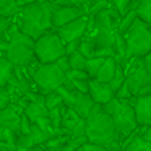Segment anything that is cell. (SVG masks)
<instances>
[{"mask_svg": "<svg viewBox=\"0 0 151 151\" xmlns=\"http://www.w3.org/2000/svg\"><path fill=\"white\" fill-rule=\"evenodd\" d=\"M86 137L88 141L107 148L109 151H117L120 148V138L115 130L112 115L106 114L102 104L96 102L86 117Z\"/></svg>", "mask_w": 151, "mask_h": 151, "instance_id": "6da1fadb", "label": "cell"}, {"mask_svg": "<svg viewBox=\"0 0 151 151\" xmlns=\"http://www.w3.org/2000/svg\"><path fill=\"white\" fill-rule=\"evenodd\" d=\"M54 10L55 4L52 0H36L20 10V29L29 34L33 39H39L44 33L54 28Z\"/></svg>", "mask_w": 151, "mask_h": 151, "instance_id": "7a4b0ae2", "label": "cell"}, {"mask_svg": "<svg viewBox=\"0 0 151 151\" xmlns=\"http://www.w3.org/2000/svg\"><path fill=\"white\" fill-rule=\"evenodd\" d=\"M10 46H8L7 52L4 55H7L18 68H24V67H29L34 63L36 59V39L29 36V34L23 33L21 29H18L17 33H13L10 37Z\"/></svg>", "mask_w": 151, "mask_h": 151, "instance_id": "3957f363", "label": "cell"}, {"mask_svg": "<svg viewBox=\"0 0 151 151\" xmlns=\"http://www.w3.org/2000/svg\"><path fill=\"white\" fill-rule=\"evenodd\" d=\"M127 41V59L145 57L151 52V28L146 21L137 18L132 28L125 33Z\"/></svg>", "mask_w": 151, "mask_h": 151, "instance_id": "277c9868", "label": "cell"}, {"mask_svg": "<svg viewBox=\"0 0 151 151\" xmlns=\"http://www.w3.org/2000/svg\"><path fill=\"white\" fill-rule=\"evenodd\" d=\"M36 59L41 63H52L57 62L62 55L67 54V47L63 39L59 36V33L55 31V28L49 29L47 33H44L39 39H36Z\"/></svg>", "mask_w": 151, "mask_h": 151, "instance_id": "5b68a950", "label": "cell"}, {"mask_svg": "<svg viewBox=\"0 0 151 151\" xmlns=\"http://www.w3.org/2000/svg\"><path fill=\"white\" fill-rule=\"evenodd\" d=\"M33 81L36 85L37 91L46 94V93L55 91L57 88L65 85L68 81V78H67V73L57 65V62H52V63H39L33 75Z\"/></svg>", "mask_w": 151, "mask_h": 151, "instance_id": "8992f818", "label": "cell"}, {"mask_svg": "<svg viewBox=\"0 0 151 151\" xmlns=\"http://www.w3.org/2000/svg\"><path fill=\"white\" fill-rule=\"evenodd\" d=\"M132 98H133V96H132ZM130 99H122L120 109L112 115L114 124H115V130H117V135H119V138H120V141L140 127L138 119H137V112H135V106Z\"/></svg>", "mask_w": 151, "mask_h": 151, "instance_id": "52a82bcc", "label": "cell"}, {"mask_svg": "<svg viewBox=\"0 0 151 151\" xmlns=\"http://www.w3.org/2000/svg\"><path fill=\"white\" fill-rule=\"evenodd\" d=\"M55 31L59 33V36L63 39V42H70L75 39H83L88 33V15L81 18L70 21V23L63 24V26L55 28Z\"/></svg>", "mask_w": 151, "mask_h": 151, "instance_id": "ba28073f", "label": "cell"}, {"mask_svg": "<svg viewBox=\"0 0 151 151\" xmlns=\"http://www.w3.org/2000/svg\"><path fill=\"white\" fill-rule=\"evenodd\" d=\"M86 15H88V7H83V5H60V7H55L52 18L54 28L63 26V24L76 20V18L86 17Z\"/></svg>", "mask_w": 151, "mask_h": 151, "instance_id": "9c48e42d", "label": "cell"}, {"mask_svg": "<svg viewBox=\"0 0 151 151\" xmlns=\"http://www.w3.org/2000/svg\"><path fill=\"white\" fill-rule=\"evenodd\" d=\"M24 109L17 102H12L8 107L2 109L0 112V127H7L15 130L18 135L21 133V117Z\"/></svg>", "mask_w": 151, "mask_h": 151, "instance_id": "30bf717a", "label": "cell"}, {"mask_svg": "<svg viewBox=\"0 0 151 151\" xmlns=\"http://www.w3.org/2000/svg\"><path fill=\"white\" fill-rule=\"evenodd\" d=\"M89 96L98 104H106L107 101L115 98V91L111 88L109 83L99 81L98 78H91L89 80Z\"/></svg>", "mask_w": 151, "mask_h": 151, "instance_id": "8fae6325", "label": "cell"}, {"mask_svg": "<svg viewBox=\"0 0 151 151\" xmlns=\"http://www.w3.org/2000/svg\"><path fill=\"white\" fill-rule=\"evenodd\" d=\"M135 106L137 119L140 127H148L151 125V94L148 96H133L130 99Z\"/></svg>", "mask_w": 151, "mask_h": 151, "instance_id": "7c38bea8", "label": "cell"}, {"mask_svg": "<svg viewBox=\"0 0 151 151\" xmlns=\"http://www.w3.org/2000/svg\"><path fill=\"white\" fill-rule=\"evenodd\" d=\"M17 68L18 67L7 55H2V60H0V86H7L17 76Z\"/></svg>", "mask_w": 151, "mask_h": 151, "instance_id": "4fadbf2b", "label": "cell"}, {"mask_svg": "<svg viewBox=\"0 0 151 151\" xmlns=\"http://www.w3.org/2000/svg\"><path fill=\"white\" fill-rule=\"evenodd\" d=\"M94 104H96V102H94V99L89 96V93H81V91H80L78 96H76L75 104H73V109H75V111L78 112L83 119H86V117H88V114H89V111L93 109V106H94Z\"/></svg>", "mask_w": 151, "mask_h": 151, "instance_id": "5bb4252c", "label": "cell"}, {"mask_svg": "<svg viewBox=\"0 0 151 151\" xmlns=\"http://www.w3.org/2000/svg\"><path fill=\"white\" fill-rule=\"evenodd\" d=\"M115 33L111 28H98L94 33V41L98 47H114L115 46Z\"/></svg>", "mask_w": 151, "mask_h": 151, "instance_id": "9a60e30c", "label": "cell"}, {"mask_svg": "<svg viewBox=\"0 0 151 151\" xmlns=\"http://www.w3.org/2000/svg\"><path fill=\"white\" fill-rule=\"evenodd\" d=\"M115 72H117V60H115V57H109V59L106 60V63L102 65V68L99 70L96 78H98L99 81L109 83L115 76Z\"/></svg>", "mask_w": 151, "mask_h": 151, "instance_id": "2e32d148", "label": "cell"}, {"mask_svg": "<svg viewBox=\"0 0 151 151\" xmlns=\"http://www.w3.org/2000/svg\"><path fill=\"white\" fill-rule=\"evenodd\" d=\"M31 135H33L34 143H36V145H46L47 141L52 138V132L46 130V128H41L37 124L31 125Z\"/></svg>", "mask_w": 151, "mask_h": 151, "instance_id": "e0dca14e", "label": "cell"}, {"mask_svg": "<svg viewBox=\"0 0 151 151\" xmlns=\"http://www.w3.org/2000/svg\"><path fill=\"white\" fill-rule=\"evenodd\" d=\"M20 10L17 0H0V17H17Z\"/></svg>", "mask_w": 151, "mask_h": 151, "instance_id": "ac0fdd59", "label": "cell"}, {"mask_svg": "<svg viewBox=\"0 0 151 151\" xmlns=\"http://www.w3.org/2000/svg\"><path fill=\"white\" fill-rule=\"evenodd\" d=\"M125 150L127 151H151V141H148L141 133H138L135 135V138L130 141V145Z\"/></svg>", "mask_w": 151, "mask_h": 151, "instance_id": "d6986e66", "label": "cell"}, {"mask_svg": "<svg viewBox=\"0 0 151 151\" xmlns=\"http://www.w3.org/2000/svg\"><path fill=\"white\" fill-rule=\"evenodd\" d=\"M70 135L68 133H63V135H57V137H52L49 141H47L44 146H46L47 151H60L63 146L67 145V141L70 140Z\"/></svg>", "mask_w": 151, "mask_h": 151, "instance_id": "ffe728a7", "label": "cell"}, {"mask_svg": "<svg viewBox=\"0 0 151 151\" xmlns=\"http://www.w3.org/2000/svg\"><path fill=\"white\" fill-rule=\"evenodd\" d=\"M96 49H98V44H96L94 37L93 36H85L81 39V46H80V52L85 54L88 59L96 55Z\"/></svg>", "mask_w": 151, "mask_h": 151, "instance_id": "44dd1931", "label": "cell"}, {"mask_svg": "<svg viewBox=\"0 0 151 151\" xmlns=\"http://www.w3.org/2000/svg\"><path fill=\"white\" fill-rule=\"evenodd\" d=\"M106 57H91L88 59V65H86V70L89 73V78H96L99 73V70L102 68V65L106 63Z\"/></svg>", "mask_w": 151, "mask_h": 151, "instance_id": "7402d4cb", "label": "cell"}, {"mask_svg": "<svg viewBox=\"0 0 151 151\" xmlns=\"http://www.w3.org/2000/svg\"><path fill=\"white\" fill-rule=\"evenodd\" d=\"M137 18H138L137 10H130L127 15H124V17H122L120 24H119L117 33H120V34H124V36H125V33H127V31L132 28V24L135 23V20H137Z\"/></svg>", "mask_w": 151, "mask_h": 151, "instance_id": "603a6c76", "label": "cell"}, {"mask_svg": "<svg viewBox=\"0 0 151 151\" xmlns=\"http://www.w3.org/2000/svg\"><path fill=\"white\" fill-rule=\"evenodd\" d=\"M137 13L138 18H141L151 26V0H140V4L137 7Z\"/></svg>", "mask_w": 151, "mask_h": 151, "instance_id": "cb8c5ba5", "label": "cell"}, {"mask_svg": "<svg viewBox=\"0 0 151 151\" xmlns=\"http://www.w3.org/2000/svg\"><path fill=\"white\" fill-rule=\"evenodd\" d=\"M44 101H46V106H47V109H55V107H59V106H62L63 104V99H62V94H60L59 91H49V93H46L44 94Z\"/></svg>", "mask_w": 151, "mask_h": 151, "instance_id": "d4e9b609", "label": "cell"}, {"mask_svg": "<svg viewBox=\"0 0 151 151\" xmlns=\"http://www.w3.org/2000/svg\"><path fill=\"white\" fill-rule=\"evenodd\" d=\"M70 63H72V68H81V70H86V65H88V57L85 54H81L80 50L70 54Z\"/></svg>", "mask_w": 151, "mask_h": 151, "instance_id": "484cf974", "label": "cell"}, {"mask_svg": "<svg viewBox=\"0 0 151 151\" xmlns=\"http://www.w3.org/2000/svg\"><path fill=\"white\" fill-rule=\"evenodd\" d=\"M111 2H112V5L120 12L122 17L127 15L130 10H135L133 8V0H111Z\"/></svg>", "mask_w": 151, "mask_h": 151, "instance_id": "4316f807", "label": "cell"}, {"mask_svg": "<svg viewBox=\"0 0 151 151\" xmlns=\"http://www.w3.org/2000/svg\"><path fill=\"white\" fill-rule=\"evenodd\" d=\"M120 106H122V99H119L117 96H115L114 99H111V101H107L106 104H102V109H104L106 114L114 115L115 112H117L119 109H120Z\"/></svg>", "mask_w": 151, "mask_h": 151, "instance_id": "83f0119b", "label": "cell"}, {"mask_svg": "<svg viewBox=\"0 0 151 151\" xmlns=\"http://www.w3.org/2000/svg\"><path fill=\"white\" fill-rule=\"evenodd\" d=\"M34 138L31 133H20L17 141V148H33L34 146Z\"/></svg>", "mask_w": 151, "mask_h": 151, "instance_id": "f1b7e54d", "label": "cell"}, {"mask_svg": "<svg viewBox=\"0 0 151 151\" xmlns=\"http://www.w3.org/2000/svg\"><path fill=\"white\" fill-rule=\"evenodd\" d=\"M109 5H111V0H98L88 7V15H98L99 12L106 10Z\"/></svg>", "mask_w": 151, "mask_h": 151, "instance_id": "f546056e", "label": "cell"}, {"mask_svg": "<svg viewBox=\"0 0 151 151\" xmlns=\"http://www.w3.org/2000/svg\"><path fill=\"white\" fill-rule=\"evenodd\" d=\"M67 78L68 80H85L89 78L88 70H81V68H70L67 72Z\"/></svg>", "mask_w": 151, "mask_h": 151, "instance_id": "4dcf8cb0", "label": "cell"}, {"mask_svg": "<svg viewBox=\"0 0 151 151\" xmlns=\"http://www.w3.org/2000/svg\"><path fill=\"white\" fill-rule=\"evenodd\" d=\"M70 137L73 138H81V137H86V119H81L78 124L75 125V128L72 130Z\"/></svg>", "mask_w": 151, "mask_h": 151, "instance_id": "1f68e13d", "label": "cell"}, {"mask_svg": "<svg viewBox=\"0 0 151 151\" xmlns=\"http://www.w3.org/2000/svg\"><path fill=\"white\" fill-rule=\"evenodd\" d=\"M10 102H13V96L10 94V91L5 86H2V93H0V109L8 107Z\"/></svg>", "mask_w": 151, "mask_h": 151, "instance_id": "d6a6232c", "label": "cell"}, {"mask_svg": "<svg viewBox=\"0 0 151 151\" xmlns=\"http://www.w3.org/2000/svg\"><path fill=\"white\" fill-rule=\"evenodd\" d=\"M89 80L91 78H85V80H68L78 91L81 93H89Z\"/></svg>", "mask_w": 151, "mask_h": 151, "instance_id": "836d02e7", "label": "cell"}, {"mask_svg": "<svg viewBox=\"0 0 151 151\" xmlns=\"http://www.w3.org/2000/svg\"><path fill=\"white\" fill-rule=\"evenodd\" d=\"M76 151H109V150H107V148H104V146H101V145H96V143H91V141H86V143H83Z\"/></svg>", "mask_w": 151, "mask_h": 151, "instance_id": "e575fe53", "label": "cell"}, {"mask_svg": "<svg viewBox=\"0 0 151 151\" xmlns=\"http://www.w3.org/2000/svg\"><path fill=\"white\" fill-rule=\"evenodd\" d=\"M115 96H117L119 99H130L132 96H133L132 91H130V88H128V85H127V80H125V83L122 85V88L115 93Z\"/></svg>", "mask_w": 151, "mask_h": 151, "instance_id": "d590c367", "label": "cell"}, {"mask_svg": "<svg viewBox=\"0 0 151 151\" xmlns=\"http://www.w3.org/2000/svg\"><path fill=\"white\" fill-rule=\"evenodd\" d=\"M57 65H59L60 68H62L63 72L67 73V72H68L70 68H72V63H70V57L67 55V54H65V55H62V57H60L59 60H57Z\"/></svg>", "mask_w": 151, "mask_h": 151, "instance_id": "8d00e7d4", "label": "cell"}, {"mask_svg": "<svg viewBox=\"0 0 151 151\" xmlns=\"http://www.w3.org/2000/svg\"><path fill=\"white\" fill-rule=\"evenodd\" d=\"M80 46H81V39H75V41H70V42H67V44H65V47H67V55H70V54L80 50Z\"/></svg>", "mask_w": 151, "mask_h": 151, "instance_id": "74e56055", "label": "cell"}, {"mask_svg": "<svg viewBox=\"0 0 151 151\" xmlns=\"http://www.w3.org/2000/svg\"><path fill=\"white\" fill-rule=\"evenodd\" d=\"M140 133L143 135L148 141H151V125H148V127H141L140 128Z\"/></svg>", "mask_w": 151, "mask_h": 151, "instance_id": "f35d334b", "label": "cell"}, {"mask_svg": "<svg viewBox=\"0 0 151 151\" xmlns=\"http://www.w3.org/2000/svg\"><path fill=\"white\" fill-rule=\"evenodd\" d=\"M143 62H145V67H146V70L151 73V52L146 54V55L143 57Z\"/></svg>", "mask_w": 151, "mask_h": 151, "instance_id": "ab89813d", "label": "cell"}, {"mask_svg": "<svg viewBox=\"0 0 151 151\" xmlns=\"http://www.w3.org/2000/svg\"><path fill=\"white\" fill-rule=\"evenodd\" d=\"M17 2H18V7L23 8V7H26V5H29V4H33V2H36V0H17Z\"/></svg>", "mask_w": 151, "mask_h": 151, "instance_id": "60d3db41", "label": "cell"}, {"mask_svg": "<svg viewBox=\"0 0 151 151\" xmlns=\"http://www.w3.org/2000/svg\"><path fill=\"white\" fill-rule=\"evenodd\" d=\"M29 151H47V150H46V146H44V145H34Z\"/></svg>", "mask_w": 151, "mask_h": 151, "instance_id": "b9f144b4", "label": "cell"}, {"mask_svg": "<svg viewBox=\"0 0 151 151\" xmlns=\"http://www.w3.org/2000/svg\"><path fill=\"white\" fill-rule=\"evenodd\" d=\"M29 150H31V148H17L15 151H29Z\"/></svg>", "mask_w": 151, "mask_h": 151, "instance_id": "7bdbcfd3", "label": "cell"}, {"mask_svg": "<svg viewBox=\"0 0 151 151\" xmlns=\"http://www.w3.org/2000/svg\"><path fill=\"white\" fill-rule=\"evenodd\" d=\"M0 151H8V150H5V148H2V146H0Z\"/></svg>", "mask_w": 151, "mask_h": 151, "instance_id": "ee69618b", "label": "cell"}, {"mask_svg": "<svg viewBox=\"0 0 151 151\" xmlns=\"http://www.w3.org/2000/svg\"><path fill=\"white\" fill-rule=\"evenodd\" d=\"M117 151H127V150H117Z\"/></svg>", "mask_w": 151, "mask_h": 151, "instance_id": "f6af8a7d", "label": "cell"}, {"mask_svg": "<svg viewBox=\"0 0 151 151\" xmlns=\"http://www.w3.org/2000/svg\"><path fill=\"white\" fill-rule=\"evenodd\" d=\"M150 28H151V26H150Z\"/></svg>", "mask_w": 151, "mask_h": 151, "instance_id": "bcb514c9", "label": "cell"}]
</instances>
